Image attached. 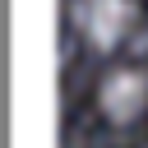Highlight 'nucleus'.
<instances>
[]
</instances>
